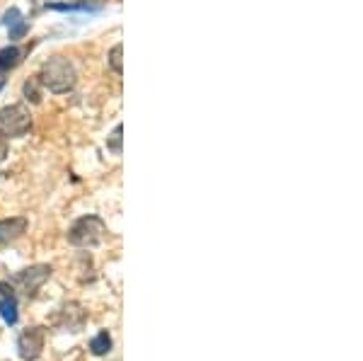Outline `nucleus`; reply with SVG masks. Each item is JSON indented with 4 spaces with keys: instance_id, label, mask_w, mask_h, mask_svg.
<instances>
[{
    "instance_id": "1",
    "label": "nucleus",
    "mask_w": 363,
    "mask_h": 361,
    "mask_svg": "<svg viewBox=\"0 0 363 361\" xmlns=\"http://www.w3.org/2000/svg\"><path fill=\"white\" fill-rule=\"evenodd\" d=\"M75 80H78V73H75V66L63 56H54L42 66V73H39V83L44 87H49L56 95H63V92L73 90Z\"/></svg>"
},
{
    "instance_id": "2",
    "label": "nucleus",
    "mask_w": 363,
    "mask_h": 361,
    "mask_svg": "<svg viewBox=\"0 0 363 361\" xmlns=\"http://www.w3.org/2000/svg\"><path fill=\"white\" fill-rule=\"evenodd\" d=\"M107 235V226L99 216H83L78 218L68 231V243L75 248H95Z\"/></svg>"
},
{
    "instance_id": "3",
    "label": "nucleus",
    "mask_w": 363,
    "mask_h": 361,
    "mask_svg": "<svg viewBox=\"0 0 363 361\" xmlns=\"http://www.w3.org/2000/svg\"><path fill=\"white\" fill-rule=\"evenodd\" d=\"M32 129V114L25 104H10L0 109V131L10 138H22Z\"/></svg>"
},
{
    "instance_id": "4",
    "label": "nucleus",
    "mask_w": 363,
    "mask_h": 361,
    "mask_svg": "<svg viewBox=\"0 0 363 361\" xmlns=\"http://www.w3.org/2000/svg\"><path fill=\"white\" fill-rule=\"evenodd\" d=\"M44 342L46 330L39 328V325H32V328L22 330L20 337H17V354H20L22 361H37L44 352Z\"/></svg>"
},
{
    "instance_id": "5",
    "label": "nucleus",
    "mask_w": 363,
    "mask_h": 361,
    "mask_svg": "<svg viewBox=\"0 0 363 361\" xmlns=\"http://www.w3.org/2000/svg\"><path fill=\"white\" fill-rule=\"evenodd\" d=\"M51 272H54V270H51L49 265H34V267H27V270H22L20 274L15 277V282L20 284L22 289H25L27 296H34L51 279Z\"/></svg>"
},
{
    "instance_id": "6",
    "label": "nucleus",
    "mask_w": 363,
    "mask_h": 361,
    "mask_svg": "<svg viewBox=\"0 0 363 361\" xmlns=\"http://www.w3.org/2000/svg\"><path fill=\"white\" fill-rule=\"evenodd\" d=\"M85 320H87V313L83 311V306L68 304V306H63L61 318H58V325H61L63 330H68V333H80L83 325H85Z\"/></svg>"
},
{
    "instance_id": "7",
    "label": "nucleus",
    "mask_w": 363,
    "mask_h": 361,
    "mask_svg": "<svg viewBox=\"0 0 363 361\" xmlns=\"http://www.w3.org/2000/svg\"><path fill=\"white\" fill-rule=\"evenodd\" d=\"M0 316L8 325L17 323V296L10 284L0 282Z\"/></svg>"
},
{
    "instance_id": "8",
    "label": "nucleus",
    "mask_w": 363,
    "mask_h": 361,
    "mask_svg": "<svg viewBox=\"0 0 363 361\" xmlns=\"http://www.w3.org/2000/svg\"><path fill=\"white\" fill-rule=\"evenodd\" d=\"M27 231V218L15 216V218H3L0 221V243H13L17 238H22Z\"/></svg>"
},
{
    "instance_id": "9",
    "label": "nucleus",
    "mask_w": 363,
    "mask_h": 361,
    "mask_svg": "<svg viewBox=\"0 0 363 361\" xmlns=\"http://www.w3.org/2000/svg\"><path fill=\"white\" fill-rule=\"evenodd\" d=\"M90 352L95 354V357H104V354L112 352V335H109L107 330L97 333V335L90 340Z\"/></svg>"
},
{
    "instance_id": "10",
    "label": "nucleus",
    "mask_w": 363,
    "mask_h": 361,
    "mask_svg": "<svg viewBox=\"0 0 363 361\" xmlns=\"http://www.w3.org/2000/svg\"><path fill=\"white\" fill-rule=\"evenodd\" d=\"M20 58H22V51L17 49V46H5V49L0 51V71L15 68L17 63H20Z\"/></svg>"
},
{
    "instance_id": "11",
    "label": "nucleus",
    "mask_w": 363,
    "mask_h": 361,
    "mask_svg": "<svg viewBox=\"0 0 363 361\" xmlns=\"http://www.w3.org/2000/svg\"><path fill=\"white\" fill-rule=\"evenodd\" d=\"M3 25L5 27H15L13 29V37H20V34L25 32V22H22V15H20V10H17V8H13V10H8V13H5Z\"/></svg>"
},
{
    "instance_id": "12",
    "label": "nucleus",
    "mask_w": 363,
    "mask_h": 361,
    "mask_svg": "<svg viewBox=\"0 0 363 361\" xmlns=\"http://www.w3.org/2000/svg\"><path fill=\"white\" fill-rule=\"evenodd\" d=\"M121 54H124V46L116 44L112 46V51H109V66H112L114 73H124V61H121Z\"/></svg>"
},
{
    "instance_id": "13",
    "label": "nucleus",
    "mask_w": 363,
    "mask_h": 361,
    "mask_svg": "<svg viewBox=\"0 0 363 361\" xmlns=\"http://www.w3.org/2000/svg\"><path fill=\"white\" fill-rule=\"evenodd\" d=\"M121 133H124V126L116 124V126H114V131H112V136H109V141H107L109 150H112V153H116V155L121 153Z\"/></svg>"
},
{
    "instance_id": "14",
    "label": "nucleus",
    "mask_w": 363,
    "mask_h": 361,
    "mask_svg": "<svg viewBox=\"0 0 363 361\" xmlns=\"http://www.w3.org/2000/svg\"><path fill=\"white\" fill-rule=\"evenodd\" d=\"M25 95H27V100H32V102H42V92L37 90V80L25 83Z\"/></svg>"
},
{
    "instance_id": "15",
    "label": "nucleus",
    "mask_w": 363,
    "mask_h": 361,
    "mask_svg": "<svg viewBox=\"0 0 363 361\" xmlns=\"http://www.w3.org/2000/svg\"><path fill=\"white\" fill-rule=\"evenodd\" d=\"M5 155H8V136L0 131V162L5 160Z\"/></svg>"
}]
</instances>
